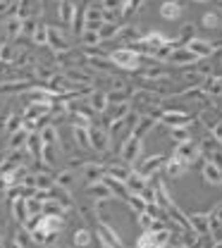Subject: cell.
I'll return each mask as SVG.
<instances>
[{"mask_svg":"<svg viewBox=\"0 0 222 248\" xmlns=\"http://www.w3.org/2000/svg\"><path fill=\"white\" fill-rule=\"evenodd\" d=\"M53 148H55V146H46V148H43V157H41V160L48 162V165H53V160H55V157H53Z\"/></svg>","mask_w":222,"mask_h":248,"instance_id":"f907efd6","label":"cell"},{"mask_svg":"<svg viewBox=\"0 0 222 248\" xmlns=\"http://www.w3.org/2000/svg\"><path fill=\"white\" fill-rule=\"evenodd\" d=\"M108 60L112 62L115 67H120V69H125V72H136L139 67H141V53L139 50H134V48H117V50H112L110 55H108Z\"/></svg>","mask_w":222,"mask_h":248,"instance_id":"6da1fadb","label":"cell"},{"mask_svg":"<svg viewBox=\"0 0 222 248\" xmlns=\"http://www.w3.org/2000/svg\"><path fill=\"white\" fill-rule=\"evenodd\" d=\"M38 136H41V141H43L46 146H58V143H60V134H58L55 124H43V126L38 129Z\"/></svg>","mask_w":222,"mask_h":248,"instance_id":"d4e9b609","label":"cell"},{"mask_svg":"<svg viewBox=\"0 0 222 248\" xmlns=\"http://www.w3.org/2000/svg\"><path fill=\"white\" fill-rule=\"evenodd\" d=\"M64 208L55 201V198H48V201H43V215H60Z\"/></svg>","mask_w":222,"mask_h":248,"instance_id":"ab89813d","label":"cell"},{"mask_svg":"<svg viewBox=\"0 0 222 248\" xmlns=\"http://www.w3.org/2000/svg\"><path fill=\"white\" fill-rule=\"evenodd\" d=\"M29 136H32V131H27V129L22 126L19 131L10 134V139H7V148H10V151H19V148H27V141H29Z\"/></svg>","mask_w":222,"mask_h":248,"instance_id":"603a6c76","label":"cell"},{"mask_svg":"<svg viewBox=\"0 0 222 248\" xmlns=\"http://www.w3.org/2000/svg\"><path fill=\"white\" fill-rule=\"evenodd\" d=\"M79 38H81V46L84 48H95L103 38H100V33L95 29H84L81 33H79Z\"/></svg>","mask_w":222,"mask_h":248,"instance_id":"e575fe53","label":"cell"},{"mask_svg":"<svg viewBox=\"0 0 222 248\" xmlns=\"http://www.w3.org/2000/svg\"><path fill=\"white\" fill-rule=\"evenodd\" d=\"M187 167H189V165H187V162H182V160H179V157H174V155L165 162V172H167V177H170V179H179V177L187 172Z\"/></svg>","mask_w":222,"mask_h":248,"instance_id":"cb8c5ba5","label":"cell"},{"mask_svg":"<svg viewBox=\"0 0 222 248\" xmlns=\"http://www.w3.org/2000/svg\"><path fill=\"white\" fill-rule=\"evenodd\" d=\"M170 244V232L160 229V232H143L136 239V248H160Z\"/></svg>","mask_w":222,"mask_h":248,"instance_id":"5b68a950","label":"cell"},{"mask_svg":"<svg viewBox=\"0 0 222 248\" xmlns=\"http://www.w3.org/2000/svg\"><path fill=\"white\" fill-rule=\"evenodd\" d=\"M143 77L146 79H167V72L165 69H148V72H143Z\"/></svg>","mask_w":222,"mask_h":248,"instance_id":"c3c4849f","label":"cell"},{"mask_svg":"<svg viewBox=\"0 0 222 248\" xmlns=\"http://www.w3.org/2000/svg\"><path fill=\"white\" fill-rule=\"evenodd\" d=\"M127 205L134 210V213H136V215L146 213V208H148V203H146V201H143V196H139V193H129Z\"/></svg>","mask_w":222,"mask_h":248,"instance_id":"8d00e7d4","label":"cell"},{"mask_svg":"<svg viewBox=\"0 0 222 248\" xmlns=\"http://www.w3.org/2000/svg\"><path fill=\"white\" fill-rule=\"evenodd\" d=\"M143 139H139V136H134V134H129L127 139L122 141V146H120V157H122V162H136L139 160V155H141V148H143V143H141Z\"/></svg>","mask_w":222,"mask_h":248,"instance_id":"277c9868","label":"cell"},{"mask_svg":"<svg viewBox=\"0 0 222 248\" xmlns=\"http://www.w3.org/2000/svg\"><path fill=\"white\" fill-rule=\"evenodd\" d=\"M120 24H115V22H103L100 24V29H98V33H100V38L103 41H110V38H115V36H120Z\"/></svg>","mask_w":222,"mask_h":248,"instance_id":"d590c367","label":"cell"},{"mask_svg":"<svg viewBox=\"0 0 222 248\" xmlns=\"http://www.w3.org/2000/svg\"><path fill=\"white\" fill-rule=\"evenodd\" d=\"M55 184H58V186H64V188H69V186L74 184V170H64V172H58V177H55Z\"/></svg>","mask_w":222,"mask_h":248,"instance_id":"60d3db41","label":"cell"},{"mask_svg":"<svg viewBox=\"0 0 222 248\" xmlns=\"http://www.w3.org/2000/svg\"><path fill=\"white\" fill-rule=\"evenodd\" d=\"M201 60L196 53H191L187 46H177L174 48V53L170 55V64H174V67H189V64H196V62Z\"/></svg>","mask_w":222,"mask_h":248,"instance_id":"52a82bcc","label":"cell"},{"mask_svg":"<svg viewBox=\"0 0 222 248\" xmlns=\"http://www.w3.org/2000/svg\"><path fill=\"white\" fill-rule=\"evenodd\" d=\"M165 162H167V157H165V155H151V157H146V160L136 167V172H141L146 179H151V177L158 172Z\"/></svg>","mask_w":222,"mask_h":248,"instance_id":"4fadbf2b","label":"cell"},{"mask_svg":"<svg viewBox=\"0 0 222 248\" xmlns=\"http://www.w3.org/2000/svg\"><path fill=\"white\" fill-rule=\"evenodd\" d=\"M193 2H208V0H193Z\"/></svg>","mask_w":222,"mask_h":248,"instance_id":"f5cc1de1","label":"cell"},{"mask_svg":"<svg viewBox=\"0 0 222 248\" xmlns=\"http://www.w3.org/2000/svg\"><path fill=\"white\" fill-rule=\"evenodd\" d=\"M210 217H213V222H218V224L222 227V203H220V205H215V208H213V213H210Z\"/></svg>","mask_w":222,"mask_h":248,"instance_id":"816d5d0a","label":"cell"},{"mask_svg":"<svg viewBox=\"0 0 222 248\" xmlns=\"http://www.w3.org/2000/svg\"><path fill=\"white\" fill-rule=\"evenodd\" d=\"M170 139L174 143H187V141H191V131L187 126H170Z\"/></svg>","mask_w":222,"mask_h":248,"instance_id":"74e56055","label":"cell"},{"mask_svg":"<svg viewBox=\"0 0 222 248\" xmlns=\"http://www.w3.org/2000/svg\"><path fill=\"white\" fill-rule=\"evenodd\" d=\"M89 134H91V148L98 151V153H105L108 148H110V136H108V131L103 129V126H89Z\"/></svg>","mask_w":222,"mask_h":248,"instance_id":"7c38bea8","label":"cell"},{"mask_svg":"<svg viewBox=\"0 0 222 248\" xmlns=\"http://www.w3.org/2000/svg\"><path fill=\"white\" fill-rule=\"evenodd\" d=\"M50 108L53 105H27L24 108V112H22V120H27V122H38V117H43L46 112H50Z\"/></svg>","mask_w":222,"mask_h":248,"instance_id":"484cf974","label":"cell"},{"mask_svg":"<svg viewBox=\"0 0 222 248\" xmlns=\"http://www.w3.org/2000/svg\"><path fill=\"white\" fill-rule=\"evenodd\" d=\"M201 174H203V182H206V184H210V186H220L222 184V167L220 165H215V162H210V160L203 162Z\"/></svg>","mask_w":222,"mask_h":248,"instance_id":"2e32d148","label":"cell"},{"mask_svg":"<svg viewBox=\"0 0 222 248\" xmlns=\"http://www.w3.org/2000/svg\"><path fill=\"white\" fill-rule=\"evenodd\" d=\"M32 41L38 48H46V46H48V27H38L36 33L32 36Z\"/></svg>","mask_w":222,"mask_h":248,"instance_id":"b9f144b4","label":"cell"},{"mask_svg":"<svg viewBox=\"0 0 222 248\" xmlns=\"http://www.w3.org/2000/svg\"><path fill=\"white\" fill-rule=\"evenodd\" d=\"M105 174H108V167H105V165H100V162L86 160V162L81 165V177H84V182H86V184H95V182H100Z\"/></svg>","mask_w":222,"mask_h":248,"instance_id":"8992f818","label":"cell"},{"mask_svg":"<svg viewBox=\"0 0 222 248\" xmlns=\"http://www.w3.org/2000/svg\"><path fill=\"white\" fill-rule=\"evenodd\" d=\"M89 105L94 108L95 112H105V108L110 105V100H108V93L94 91V93H91V98H89Z\"/></svg>","mask_w":222,"mask_h":248,"instance_id":"d6a6232c","label":"cell"},{"mask_svg":"<svg viewBox=\"0 0 222 248\" xmlns=\"http://www.w3.org/2000/svg\"><path fill=\"white\" fill-rule=\"evenodd\" d=\"M125 184H127L129 193H139V196H141V193L148 188V179H146L141 172H136V170H134V172L129 174V179L125 182Z\"/></svg>","mask_w":222,"mask_h":248,"instance_id":"44dd1931","label":"cell"},{"mask_svg":"<svg viewBox=\"0 0 222 248\" xmlns=\"http://www.w3.org/2000/svg\"><path fill=\"white\" fill-rule=\"evenodd\" d=\"M182 5L177 2V0H167V2H162L160 5V17L162 19H167V22H174V19H179L182 17Z\"/></svg>","mask_w":222,"mask_h":248,"instance_id":"d6986e66","label":"cell"},{"mask_svg":"<svg viewBox=\"0 0 222 248\" xmlns=\"http://www.w3.org/2000/svg\"><path fill=\"white\" fill-rule=\"evenodd\" d=\"M72 241H74L77 248H86L91 244V232H89V229H77L74 236H72Z\"/></svg>","mask_w":222,"mask_h":248,"instance_id":"f35d334b","label":"cell"},{"mask_svg":"<svg viewBox=\"0 0 222 248\" xmlns=\"http://www.w3.org/2000/svg\"><path fill=\"white\" fill-rule=\"evenodd\" d=\"M198 89L206 93V95H210V98H215V95H222V77H213V74H208V77L203 79V84H201Z\"/></svg>","mask_w":222,"mask_h":248,"instance_id":"ffe728a7","label":"cell"},{"mask_svg":"<svg viewBox=\"0 0 222 248\" xmlns=\"http://www.w3.org/2000/svg\"><path fill=\"white\" fill-rule=\"evenodd\" d=\"M177 248H189V246H177Z\"/></svg>","mask_w":222,"mask_h":248,"instance_id":"11a10c76","label":"cell"},{"mask_svg":"<svg viewBox=\"0 0 222 248\" xmlns=\"http://www.w3.org/2000/svg\"><path fill=\"white\" fill-rule=\"evenodd\" d=\"M129 174H131V170L127 167V162H122V165H108V177H112L117 182H127Z\"/></svg>","mask_w":222,"mask_h":248,"instance_id":"1f68e13d","label":"cell"},{"mask_svg":"<svg viewBox=\"0 0 222 248\" xmlns=\"http://www.w3.org/2000/svg\"><path fill=\"white\" fill-rule=\"evenodd\" d=\"M201 153H203V151H201V146H198V143H193V141H187V143H177V146H174V157H179V160H182V162H187V165H189V162H193V160H196V157H201Z\"/></svg>","mask_w":222,"mask_h":248,"instance_id":"ba28073f","label":"cell"},{"mask_svg":"<svg viewBox=\"0 0 222 248\" xmlns=\"http://www.w3.org/2000/svg\"><path fill=\"white\" fill-rule=\"evenodd\" d=\"M43 148H46V143L41 141L38 131H33L32 136H29V141H27V151H29V155H32L33 160H38V162H41V157H43Z\"/></svg>","mask_w":222,"mask_h":248,"instance_id":"4316f807","label":"cell"},{"mask_svg":"<svg viewBox=\"0 0 222 248\" xmlns=\"http://www.w3.org/2000/svg\"><path fill=\"white\" fill-rule=\"evenodd\" d=\"M156 124H158V120H156V117H139V122L134 124L131 134H134V136H139V139H143V136H146V134L156 126Z\"/></svg>","mask_w":222,"mask_h":248,"instance_id":"f1b7e54d","label":"cell"},{"mask_svg":"<svg viewBox=\"0 0 222 248\" xmlns=\"http://www.w3.org/2000/svg\"><path fill=\"white\" fill-rule=\"evenodd\" d=\"M220 22L222 19L215 12H206V15H203V27H206V29H220Z\"/></svg>","mask_w":222,"mask_h":248,"instance_id":"f6af8a7d","label":"cell"},{"mask_svg":"<svg viewBox=\"0 0 222 248\" xmlns=\"http://www.w3.org/2000/svg\"><path fill=\"white\" fill-rule=\"evenodd\" d=\"M7 12H12V15L22 17V19L36 17V15L41 17V12H43V0H15Z\"/></svg>","mask_w":222,"mask_h":248,"instance_id":"3957f363","label":"cell"},{"mask_svg":"<svg viewBox=\"0 0 222 248\" xmlns=\"http://www.w3.org/2000/svg\"><path fill=\"white\" fill-rule=\"evenodd\" d=\"M48 48H53L55 53H67L69 50V41L63 33V29L50 27V24H48Z\"/></svg>","mask_w":222,"mask_h":248,"instance_id":"8fae6325","label":"cell"},{"mask_svg":"<svg viewBox=\"0 0 222 248\" xmlns=\"http://www.w3.org/2000/svg\"><path fill=\"white\" fill-rule=\"evenodd\" d=\"M22 124H24L22 115H10V117H7V124H5V131H7V134H15V131L22 129Z\"/></svg>","mask_w":222,"mask_h":248,"instance_id":"7bdbcfd3","label":"cell"},{"mask_svg":"<svg viewBox=\"0 0 222 248\" xmlns=\"http://www.w3.org/2000/svg\"><path fill=\"white\" fill-rule=\"evenodd\" d=\"M22 31H24V19H22V17L12 15V17L5 22V33H7L10 38H17V36H22Z\"/></svg>","mask_w":222,"mask_h":248,"instance_id":"f546056e","label":"cell"},{"mask_svg":"<svg viewBox=\"0 0 222 248\" xmlns=\"http://www.w3.org/2000/svg\"><path fill=\"white\" fill-rule=\"evenodd\" d=\"M72 136L81 148H91V134L86 126H72Z\"/></svg>","mask_w":222,"mask_h":248,"instance_id":"836d02e7","label":"cell"},{"mask_svg":"<svg viewBox=\"0 0 222 248\" xmlns=\"http://www.w3.org/2000/svg\"><path fill=\"white\" fill-rule=\"evenodd\" d=\"M158 120L167 126H187L191 122V115L184 110H162Z\"/></svg>","mask_w":222,"mask_h":248,"instance_id":"9c48e42d","label":"cell"},{"mask_svg":"<svg viewBox=\"0 0 222 248\" xmlns=\"http://www.w3.org/2000/svg\"><path fill=\"white\" fill-rule=\"evenodd\" d=\"M160 248H172V246H170V244H167V246H160Z\"/></svg>","mask_w":222,"mask_h":248,"instance_id":"db71d44e","label":"cell"},{"mask_svg":"<svg viewBox=\"0 0 222 248\" xmlns=\"http://www.w3.org/2000/svg\"><path fill=\"white\" fill-rule=\"evenodd\" d=\"M220 7H222V0H220Z\"/></svg>","mask_w":222,"mask_h":248,"instance_id":"9f6ffc18","label":"cell"},{"mask_svg":"<svg viewBox=\"0 0 222 248\" xmlns=\"http://www.w3.org/2000/svg\"><path fill=\"white\" fill-rule=\"evenodd\" d=\"M210 134H213V139H215V141H220L222 143V122L213 124V126H210Z\"/></svg>","mask_w":222,"mask_h":248,"instance_id":"681fc988","label":"cell"},{"mask_svg":"<svg viewBox=\"0 0 222 248\" xmlns=\"http://www.w3.org/2000/svg\"><path fill=\"white\" fill-rule=\"evenodd\" d=\"M50 198H55L64 210H69V208L74 205V203H72V193H69L64 186H58V184L53 186V188H50Z\"/></svg>","mask_w":222,"mask_h":248,"instance_id":"83f0119b","label":"cell"},{"mask_svg":"<svg viewBox=\"0 0 222 248\" xmlns=\"http://www.w3.org/2000/svg\"><path fill=\"white\" fill-rule=\"evenodd\" d=\"M86 193H89V198L95 201V203H103V201H110L115 193H112V188L105 184L103 179L100 182H95V184H89L86 186Z\"/></svg>","mask_w":222,"mask_h":248,"instance_id":"9a60e30c","label":"cell"},{"mask_svg":"<svg viewBox=\"0 0 222 248\" xmlns=\"http://www.w3.org/2000/svg\"><path fill=\"white\" fill-rule=\"evenodd\" d=\"M131 95H134V93L129 91V89L120 86V89H115V91L108 93V100H110V105H127Z\"/></svg>","mask_w":222,"mask_h":248,"instance_id":"4dcf8cb0","label":"cell"},{"mask_svg":"<svg viewBox=\"0 0 222 248\" xmlns=\"http://www.w3.org/2000/svg\"><path fill=\"white\" fill-rule=\"evenodd\" d=\"M95 236L100 239L103 248H125L120 234H117L105 219H95Z\"/></svg>","mask_w":222,"mask_h":248,"instance_id":"7a4b0ae2","label":"cell"},{"mask_svg":"<svg viewBox=\"0 0 222 248\" xmlns=\"http://www.w3.org/2000/svg\"><path fill=\"white\" fill-rule=\"evenodd\" d=\"M187 48H189L191 53H196L201 60H203V58H210V55L218 50V46L210 43V41H206V38H191L189 43H187Z\"/></svg>","mask_w":222,"mask_h":248,"instance_id":"5bb4252c","label":"cell"},{"mask_svg":"<svg viewBox=\"0 0 222 248\" xmlns=\"http://www.w3.org/2000/svg\"><path fill=\"white\" fill-rule=\"evenodd\" d=\"M0 62H5V64L15 62V48H12V43H2L0 46Z\"/></svg>","mask_w":222,"mask_h":248,"instance_id":"ee69618b","label":"cell"},{"mask_svg":"<svg viewBox=\"0 0 222 248\" xmlns=\"http://www.w3.org/2000/svg\"><path fill=\"white\" fill-rule=\"evenodd\" d=\"M143 5V0H125V7H122V15L127 17V15H131V12H136L139 7Z\"/></svg>","mask_w":222,"mask_h":248,"instance_id":"7dc6e473","label":"cell"},{"mask_svg":"<svg viewBox=\"0 0 222 248\" xmlns=\"http://www.w3.org/2000/svg\"><path fill=\"white\" fill-rule=\"evenodd\" d=\"M105 22V10L103 5H86V29H100V24Z\"/></svg>","mask_w":222,"mask_h":248,"instance_id":"e0dca14e","label":"cell"},{"mask_svg":"<svg viewBox=\"0 0 222 248\" xmlns=\"http://www.w3.org/2000/svg\"><path fill=\"white\" fill-rule=\"evenodd\" d=\"M12 217H15L22 227L29 222L32 213H29V203H27V198H22V196H19V198H15V201H12Z\"/></svg>","mask_w":222,"mask_h":248,"instance_id":"ac0fdd59","label":"cell"},{"mask_svg":"<svg viewBox=\"0 0 222 248\" xmlns=\"http://www.w3.org/2000/svg\"><path fill=\"white\" fill-rule=\"evenodd\" d=\"M189 224L191 232H196V236H208L213 229H210V213H193L189 215Z\"/></svg>","mask_w":222,"mask_h":248,"instance_id":"30bf717a","label":"cell"},{"mask_svg":"<svg viewBox=\"0 0 222 248\" xmlns=\"http://www.w3.org/2000/svg\"><path fill=\"white\" fill-rule=\"evenodd\" d=\"M74 15H77L74 0H58V17H60L63 24H72L74 22Z\"/></svg>","mask_w":222,"mask_h":248,"instance_id":"7402d4cb","label":"cell"},{"mask_svg":"<svg viewBox=\"0 0 222 248\" xmlns=\"http://www.w3.org/2000/svg\"><path fill=\"white\" fill-rule=\"evenodd\" d=\"M38 27H41V24L36 22V17H27V19H24V31H22V33H24V36H33Z\"/></svg>","mask_w":222,"mask_h":248,"instance_id":"bcb514c9","label":"cell"}]
</instances>
